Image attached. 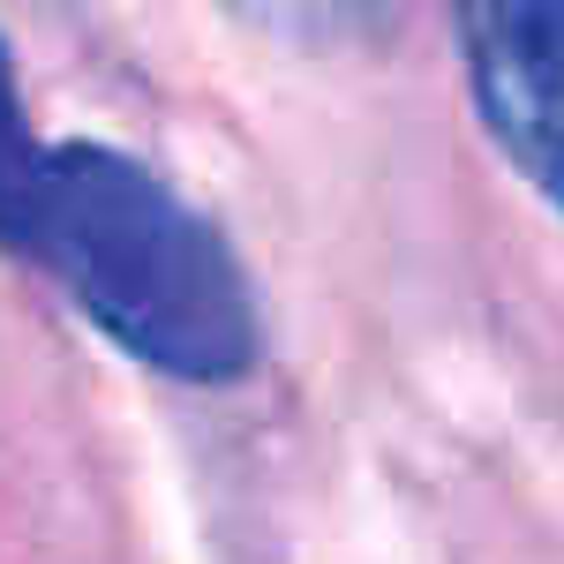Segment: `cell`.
I'll return each mask as SVG.
<instances>
[{"mask_svg":"<svg viewBox=\"0 0 564 564\" xmlns=\"http://www.w3.org/2000/svg\"><path fill=\"white\" fill-rule=\"evenodd\" d=\"M15 249L39 257L90 324L159 377L234 384L263 347L234 241L129 151L53 143Z\"/></svg>","mask_w":564,"mask_h":564,"instance_id":"obj_1","label":"cell"},{"mask_svg":"<svg viewBox=\"0 0 564 564\" xmlns=\"http://www.w3.org/2000/svg\"><path fill=\"white\" fill-rule=\"evenodd\" d=\"M459 53L489 135L564 212V0L459 8Z\"/></svg>","mask_w":564,"mask_h":564,"instance_id":"obj_2","label":"cell"},{"mask_svg":"<svg viewBox=\"0 0 564 564\" xmlns=\"http://www.w3.org/2000/svg\"><path fill=\"white\" fill-rule=\"evenodd\" d=\"M45 151L31 135V113H23V90H15V68H8V45H0V241L15 249L23 241V218H31V196H39Z\"/></svg>","mask_w":564,"mask_h":564,"instance_id":"obj_3","label":"cell"}]
</instances>
